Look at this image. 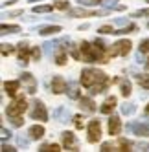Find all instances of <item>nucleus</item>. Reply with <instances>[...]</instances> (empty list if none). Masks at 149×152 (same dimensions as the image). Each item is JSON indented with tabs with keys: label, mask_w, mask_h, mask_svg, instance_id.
<instances>
[{
	"label": "nucleus",
	"mask_w": 149,
	"mask_h": 152,
	"mask_svg": "<svg viewBox=\"0 0 149 152\" xmlns=\"http://www.w3.org/2000/svg\"><path fill=\"white\" fill-rule=\"evenodd\" d=\"M136 81H138V84H140L142 88L149 90V73H138L136 75Z\"/></svg>",
	"instance_id": "393cba45"
},
{
	"label": "nucleus",
	"mask_w": 149,
	"mask_h": 152,
	"mask_svg": "<svg viewBox=\"0 0 149 152\" xmlns=\"http://www.w3.org/2000/svg\"><path fill=\"white\" fill-rule=\"evenodd\" d=\"M87 139L89 143H98V141L101 139V123L100 119H90L89 125H87Z\"/></svg>",
	"instance_id": "423d86ee"
},
{
	"label": "nucleus",
	"mask_w": 149,
	"mask_h": 152,
	"mask_svg": "<svg viewBox=\"0 0 149 152\" xmlns=\"http://www.w3.org/2000/svg\"><path fill=\"white\" fill-rule=\"evenodd\" d=\"M9 123L13 126H17V128H20L24 125V119H22V115H13V117H9Z\"/></svg>",
	"instance_id": "473e14b6"
},
{
	"label": "nucleus",
	"mask_w": 149,
	"mask_h": 152,
	"mask_svg": "<svg viewBox=\"0 0 149 152\" xmlns=\"http://www.w3.org/2000/svg\"><path fill=\"white\" fill-rule=\"evenodd\" d=\"M107 128H109V134L111 136H118L122 132V121L118 115H111L109 117V123H107Z\"/></svg>",
	"instance_id": "ddd939ff"
},
{
	"label": "nucleus",
	"mask_w": 149,
	"mask_h": 152,
	"mask_svg": "<svg viewBox=\"0 0 149 152\" xmlns=\"http://www.w3.org/2000/svg\"><path fill=\"white\" fill-rule=\"evenodd\" d=\"M30 117H31V119H35V121L46 123V121H48V110H46V104L42 103V101H39V99H33V103H31Z\"/></svg>",
	"instance_id": "20e7f679"
},
{
	"label": "nucleus",
	"mask_w": 149,
	"mask_h": 152,
	"mask_svg": "<svg viewBox=\"0 0 149 152\" xmlns=\"http://www.w3.org/2000/svg\"><path fill=\"white\" fill-rule=\"evenodd\" d=\"M101 152H111V150H118V143H112V141H107V143H103L101 145V148H100Z\"/></svg>",
	"instance_id": "2f4dec72"
},
{
	"label": "nucleus",
	"mask_w": 149,
	"mask_h": 152,
	"mask_svg": "<svg viewBox=\"0 0 149 152\" xmlns=\"http://www.w3.org/2000/svg\"><path fill=\"white\" fill-rule=\"evenodd\" d=\"M30 2H44V0H30Z\"/></svg>",
	"instance_id": "8fccbe9b"
},
{
	"label": "nucleus",
	"mask_w": 149,
	"mask_h": 152,
	"mask_svg": "<svg viewBox=\"0 0 149 152\" xmlns=\"http://www.w3.org/2000/svg\"><path fill=\"white\" fill-rule=\"evenodd\" d=\"M17 57H18V62L22 64V66H26L28 59H31V50H30L26 40H20L17 44Z\"/></svg>",
	"instance_id": "1a4fd4ad"
},
{
	"label": "nucleus",
	"mask_w": 149,
	"mask_h": 152,
	"mask_svg": "<svg viewBox=\"0 0 149 152\" xmlns=\"http://www.w3.org/2000/svg\"><path fill=\"white\" fill-rule=\"evenodd\" d=\"M41 57H42V50L39 46H33L31 48V61H41Z\"/></svg>",
	"instance_id": "72a5a7b5"
},
{
	"label": "nucleus",
	"mask_w": 149,
	"mask_h": 152,
	"mask_svg": "<svg viewBox=\"0 0 149 152\" xmlns=\"http://www.w3.org/2000/svg\"><path fill=\"white\" fill-rule=\"evenodd\" d=\"M127 130H131L133 134L140 136V137H145L149 136V121H133L127 125Z\"/></svg>",
	"instance_id": "6e6552de"
},
{
	"label": "nucleus",
	"mask_w": 149,
	"mask_h": 152,
	"mask_svg": "<svg viewBox=\"0 0 149 152\" xmlns=\"http://www.w3.org/2000/svg\"><path fill=\"white\" fill-rule=\"evenodd\" d=\"M145 68H147V70H149V59H147V62H145Z\"/></svg>",
	"instance_id": "3c124183"
},
{
	"label": "nucleus",
	"mask_w": 149,
	"mask_h": 152,
	"mask_svg": "<svg viewBox=\"0 0 149 152\" xmlns=\"http://www.w3.org/2000/svg\"><path fill=\"white\" fill-rule=\"evenodd\" d=\"M114 24H118V26H125V24H129V22H127V18H116V20H114Z\"/></svg>",
	"instance_id": "a18cd8bd"
},
{
	"label": "nucleus",
	"mask_w": 149,
	"mask_h": 152,
	"mask_svg": "<svg viewBox=\"0 0 149 152\" xmlns=\"http://www.w3.org/2000/svg\"><path fill=\"white\" fill-rule=\"evenodd\" d=\"M131 147H133V143H131L129 139H125V137H120V139H118V150L127 152V150H133Z\"/></svg>",
	"instance_id": "cd10ccee"
},
{
	"label": "nucleus",
	"mask_w": 149,
	"mask_h": 152,
	"mask_svg": "<svg viewBox=\"0 0 149 152\" xmlns=\"http://www.w3.org/2000/svg\"><path fill=\"white\" fill-rule=\"evenodd\" d=\"M0 137H2V141H6L7 137H11V130H7V128H0Z\"/></svg>",
	"instance_id": "a19ab883"
},
{
	"label": "nucleus",
	"mask_w": 149,
	"mask_h": 152,
	"mask_svg": "<svg viewBox=\"0 0 149 152\" xmlns=\"http://www.w3.org/2000/svg\"><path fill=\"white\" fill-rule=\"evenodd\" d=\"M30 139H31V137H30ZM30 139H28V137H24V136H18V137H17V141H18V147H28Z\"/></svg>",
	"instance_id": "37998d69"
},
{
	"label": "nucleus",
	"mask_w": 149,
	"mask_h": 152,
	"mask_svg": "<svg viewBox=\"0 0 149 152\" xmlns=\"http://www.w3.org/2000/svg\"><path fill=\"white\" fill-rule=\"evenodd\" d=\"M59 150H61V147L57 143H44L39 148V152H59Z\"/></svg>",
	"instance_id": "bb28decb"
},
{
	"label": "nucleus",
	"mask_w": 149,
	"mask_h": 152,
	"mask_svg": "<svg viewBox=\"0 0 149 152\" xmlns=\"http://www.w3.org/2000/svg\"><path fill=\"white\" fill-rule=\"evenodd\" d=\"M68 48H70V53H72V57L76 59V61H81V59H83V57H81V53H79V50H81L79 46H74V44H72V46H68Z\"/></svg>",
	"instance_id": "e433bc0d"
},
{
	"label": "nucleus",
	"mask_w": 149,
	"mask_h": 152,
	"mask_svg": "<svg viewBox=\"0 0 149 152\" xmlns=\"http://www.w3.org/2000/svg\"><path fill=\"white\" fill-rule=\"evenodd\" d=\"M28 134H30V137L33 139V141H39L41 137H44L46 130H44V126H42V125H33V126L28 128Z\"/></svg>",
	"instance_id": "dca6fc26"
},
{
	"label": "nucleus",
	"mask_w": 149,
	"mask_h": 152,
	"mask_svg": "<svg viewBox=\"0 0 149 152\" xmlns=\"http://www.w3.org/2000/svg\"><path fill=\"white\" fill-rule=\"evenodd\" d=\"M68 88V83L65 77H61V75H54V79H52V92H54L55 95L59 94H65Z\"/></svg>",
	"instance_id": "9d476101"
},
{
	"label": "nucleus",
	"mask_w": 149,
	"mask_h": 152,
	"mask_svg": "<svg viewBox=\"0 0 149 152\" xmlns=\"http://www.w3.org/2000/svg\"><path fill=\"white\" fill-rule=\"evenodd\" d=\"M28 110V103H26V97L22 94H18L13 97V101L9 103V106L6 108V115L7 117H13V115H22Z\"/></svg>",
	"instance_id": "f03ea898"
},
{
	"label": "nucleus",
	"mask_w": 149,
	"mask_h": 152,
	"mask_svg": "<svg viewBox=\"0 0 149 152\" xmlns=\"http://www.w3.org/2000/svg\"><path fill=\"white\" fill-rule=\"evenodd\" d=\"M120 94L123 95V97H129L131 95V92H133V86H131V81L129 79H122L120 77Z\"/></svg>",
	"instance_id": "aec40b11"
},
{
	"label": "nucleus",
	"mask_w": 149,
	"mask_h": 152,
	"mask_svg": "<svg viewBox=\"0 0 149 152\" xmlns=\"http://www.w3.org/2000/svg\"><path fill=\"white\" fill-rule=\"evenodd\" d=\"M134 112H136V104L134 103H125V104H122V114L123 115H131Z\"/></svg>",
	"instance_id": "c85d7f7f"
},
{
	"label": "nucleus",
	"mask_w": 149,
	"mask_h": 152,
	"mask_svg": "<svg viewBox=\"0 0 149 152\" xmlns=\"http://www.w3.org/2000/svg\"><path fill=\"white\" fill-rule=\"evenodd\" d=\"M66 94H68V97L70 99H79V90H77V86L76 84H68V88H66Z\"/></svg>",
	"instance_id": "c756f323"
},
{
	"label": "nucleus",
	"mask_w": 149,
	"mask_h": 152,
	"mask_svg": "<svg viewBox=\"0 0 149 152\" xmlns=\"http://www.w3.org/2000/svg\"><path fill=\"white\" fill-rule=\"evenodd\" d=\"M79 83L85 88H89L90 95H98V94H105L109 90V86L112 84V79H109L107 75L98 68H85L81 72Z\"/></svg>",
	"instance_id": "f257e3e1"
},
{
	"label": "nucleus",
	"mask_w": 149,
	"mask_h": 152,
	"mask_svg": "<svg viewBox=\"0 0 149 152\" xmlns=\"http://www.w3.org/2000/svg\"><path fill=\"white\" fill-rule=\"evenodd\" d=\"M100 6H103L105 9H114V11H123L125 6L118 4V0H100Z\"/></svg>",
	"instance_id": "6ab92c4d"
},
{
	"label": "nucleus",
	"mask_w": 149,
	"mask_h": 152,
	"mask_svg": "<svg viewBox=\"0 0 149 152\" xmlns=\"http://www.w3.org/2000/svg\"><path fill=\"white\" fill-rule=\"evenodd\" d=\"M54 117L57 119V121H61V123H66L68 117H70V110L66 106H59V108L54 110Z\"/></svg>",
	"instance_id": "a211bd4d"
},
{
	"label": "nucleus",
	"mask_w": 149,
	"mask_h": 152,
	"mask_svg": "<svg viewBox=\"0 0 149 152\" xmlns=\"http://www.w3.org/2000/svg\"><path fill=\"white\" fill-rule=\"evenodd\" d=\"M116 103H118V99H116L114 95H109L107 99L103 101V104H101V108H100V112H101V114H112V110L116 108Z\"/></svg>",
	"instance_id": "2eb2a0df"
},
{
	"label": "nucleus",
	"mask_w": 149,
	"mask_h": 152,
	"mask_svg": "<svg viewBox=\"0 0 149 152\" xmlns=\"http://www.w3.org/2000/svg\"><path fill=\"white\" fill-rule=\"evenodd\" d=\"M61 139H63V148L72 150V152L79 150V141H77V137H76V134H74V132L65 130V132L61 134Z\"/></svg>",
	"instance_id": "0eeeda50"
},
{
	"label": "nucleus",
	"mask_w": 149,
	"mask_h": 152,
	"mask_svg": "<svg viewBox=\"0 0 149 152\" xmlns=\"http://www.w3.org/2000/svg\"><path fill=\"white\" fill-rule=\"evenodd\" d=\"M138 51H142L144 55H149V39H144L138 46Z\"/></svg>",
	"instance_id": "f704fd0d"
},
{
	"label": "nucleus",
	"mask_w": 149,
	"mask_h": 152,
	"mask_svg": "<svg viewBox=\"0 0 149 152\" xmlns=\"http://www.w3.org/2000/svg\"><path fill=\"white\" fill-rule=\"evenodd\" d=\"M61 26H42V28H39L37 29V33L41 35V37H50V35H57V33H61Z\"/></svg>",
	"instance_id": "f3484780"
},
{
	"label": "nucleus",
	"mask_w": 149,
	"mask_h": 152,
	"mask_svg": "<svg viewBox=\"0 0 149 152\" xmlns=\"http://www.w3.org/2000/svg\"><path fill=\"white\" fill-rule=\"evenodd\" d=\"M20 15H24V9H17V11H9V18H13V17H20Z\"/></svg>",
	"instance_id": "c03bdc74"
},
{
	"label": "nucleus",
	"mask_w": 149,
	"mask_h": 152,
	"mask_svg": "<svg viewBox=\"0 0 149 152\" xmlns=\"http://www.w3.org/2000/svg\"><path fill=\"white\" fill-rule=\"evenodd\" d=\"M145 2H149V0H145Z\"/></svg>",
	"instance_id": "864d4df0"
},
{
	"label": "nucleus",
	"mask_w": 149,
	"mask_h": 152,
	"mask_svg": "<svg viewBox=\"0 0 149 152\" xmlns=\"http://www.w3.org/2000/svg\"><path fill=\"white\" fill-rule=\"evenodd\" d=\"M131 48H133L131 40L120 39V40H116L114 44L109 48V53H111V57H127L131 53Z\"/></svg>",
	"instance_id": "7ed1b4c3"
},
{
	"label": "nucleus",
	"mask_w": 149,
	"mask_h": 152,
	"mask_svg": "<svg viewBox=\"0 0 149 152\" xmlns=\"http://www.w3.org/2000/svg\"><path fill=\"white\" fill-rule=\"evenodd\" d=\"M55 64H57V66H65V64H66V48H61L57 53H55Z\"/></svg>",
	"instance_id": "5701e85b"
},
{
	"label": "nucleus",
	"mask_w": 149,
	"mask_h": 152,
	"mask_svg": "<svg viewBox=\"0 0 149 152\" xmlns=\"http://www.w3.org/2000/svg\"><path fill=\"white\" fill-rule=\"evenodd\" d=\"M79 108L83 114H94L96 112V103L92 97H79Z\"/></svg>",
	"instance_id": "f8f14e48"
},
{
	"label": "nucleus",
	"mask_w": 149,
	"mask_h": 152,
	"mask_svg": "<svg viewBox=\"0 0 149 152\" xmlns=\"http://www.w3.org/2000/svg\"><path fill=\"white\" fill-rule=\"evenodd\" d=\"M74 125H76V128H83V125H85V117L81 115V114H77V115H74Z\"/></svg>",
	"instance_id": "4c0bfd02"
},
{
	"label": "nucleus",
	"mask_w": 149,
	"mask_h": 152,
	"mask_svg": "<svg viewBox=\"0 0 149 152\" xmlns=\"http://www.w3.org/2000/svg\"><path fill=\"white\" fill-rule=\"evenodd\" d=\"M142 17H149V7L147 9H138L133 13V18H142Z\"/></svg>",
	"instance_id": "58836bf2"
},
{
	"label": "nucleus",
	"mask_w": 149,
	"mask_h": 152,
	"mask_svg": "<svg viewBox=\"0 0 149 152\" xmlns=\"http://www.w3.org/2000/svg\"><path fill=\"white\" fill-rule=\"evenodd\" d=\"M0 51H2L4 57H7V55H11V53H15L17 48H15L13 44H2V46H0Z\"/></svg>",
	"instance_id": "7c9ffc66"
},
{
	"label": "nucleus",
	"mask_w": 149,
	"mask_h": 152,
	"mask_svg": "<svg viewBox=\"0 0 149 152\" xmlns=\"http://www.w3.org/2000/svg\"><path fill=\"white\" fill-rule=\"evenodd\" d=\"M138 148L140 150H149V143H138Z\"/></svg>",
	"instance_id": "de8ad7c7"
},
{
	"label": "nucleus",
	"mask_w": 149,
	"mask_h": 152,
	"mask_svg": "<svg viewBox=\"0 0 149 152\" xmlns=\"http://www.w3.org/2000/svg\"><path fill=\"white\" fill-rule=\"evenodd\" d=\"M15 2H18V0H6V2H2V7H6V6H13Z\"/></svg>",
	"instance_id": "49530a36"
},
{
	"label": "nucleus",
	"mask_w": 149,
	"mask_h": 152,
	"mask_svg": "<svg viewBox=\"0 0 149 152\" xmlns=\"http://www.w3.org/2000/svg\"><path fill=\"white\" fill-rule=\"evenodd\" d=\"M52 9H54V4H39V6L31 7V11H33L35 15H39V13H50Z\"/></svg>",
	"instance_id": "4be33fe9"
},
{
	"label": "nucleus",
	"mask_w": 149,
	"mask_h": 152,
	"mask_svg": "<svg viewBox=\"0 0 149 152\" xmlns=\"http://www.w3.org/2000/svg\"><path fill=\"white\" fill-rule=\"evenodd\" d=\"M134 31H138V26H136V24H127V26L122 28V29H116L114 35H127V33H134Z\"/></svg>",
	"instance_id": "b1692460"
},
{
	"label": "nucleus",
	"mask_w": 149,
	"mask_h": 152,
	"mask_svg": "<svg viewBox=\"0 0 149 152\" xmlns=\"http://www.w3.org/2000/svg\"><path fill=\"white\" fill-rule=\"evenodd\" d=\"M54 9L68 11V9H70V2H68V0H54Z\"/></svg>",
	"instance_id": "a878e982"
},
{
	"label": "nucleus",
	"mask_w": 149,
	"mask_h": 152,
	"mask_svg": "<svg viewBox=\"0 0 149 152\" xmlns=\"http://www.w3.org/2000/svg\"><path fill=\"white\" fill-rule=\"evenodd\" d=\"M20 83L22 81H6L4 83V92L9 95V97H15V95H18V90H20Z\"/></svg>",
	"instance_id": "4468645a"
},
{
	"label": "nucleus",
	"mask_w": 149,
	"mask_h": 152,
	"mask_svg": "<svg viewBox=\"0 0 149 152\" xmlns=\"http://www.w3.org/2000/svg\"><path fill=\"white\" fill-rule=\"evenodd\" d=\"M81 61L85 62H89V64H94V62H98V55H96V48H94V42H87V40H83L81 44Z\"/></svg>",
	"instance_id": "39448f33"
},
{
	"label": "nucleus",
	"mask_w": 149,
	"mask_h": 152,
	"mask_svg": "<svg viewBox=\"0 0 149 152\" xmlns=\"http://www.w3.org/2000/svg\"><path fill=\"white\" fill-rule=\"evenodd\" d=\"M147 28H149V22H147Z\"/></svg>",
	"instance_id": "603ef678"
},
{
	"label": "nucleus",
	"mask_w": 149,
	"mask_h": 152,
	"mask_svg": "<svg viewBox=\"0 0 149 152\" xmlns=\"http://www.w3.org/2000/svg\"><path fill=\"white\" fill-rule=\"evenodd\" d=\"M114 28L112 26H101V28H98V33H101V35H114Z\"/></svg>",
	"instance_id": "c9c22d12"
},
{
	"label": "nucleus",
	"mask_w": 149,
	"mask_h": 152,
	"mask_svg": "<svg viewBox=\"0 0 149 152\" xmlns=\"http://www.w3.org/2000/svg\"><path fill=\"white\" fill-rule=\"evenodd\" d=\"M144 112H145V115H149V103L145 104V110H144Z\"/></svg>",
	"instance_id": "09e8293b"
},
{
	"label": "nucleus",
	"mask_w": 149,
	"mask_h": 152,
	"mask_svg": "<svg viewBox=\"0 0 149 152\" xmlns=\"http://www.w3.org/2000/svg\"><path fill=\"white\" fill-rule=\"evenodd\" d=\"M0 150H2V152H15L17 148H15V147H11V145H7L6 141H2V147H0Z\"/></svg>",
	"instance_id": "79ce46f5"
},
{
	"label": "nucleus",
	"mask_w": 149,
	"mask_h": 152,
	"mask_svg": "<svg viewBox=\"0 0 149 152\" xmlns=\"http://www.w3.org/2000/svg\"><path fill=\"white\" fill-rule=\"evenodd\" d=\"M20 81L26 84V92H28L30 95H33V94L37 92V81H35V77H33L30 72H24L22 75H20Z\"/></svg>",
	"instance_id": "9b49d317"
},
{
	"label": "nucleus",
	"mask_w": 149,
	"mask_h": 152,
	"mask_svg": "<svg viewBox=\"0 0 149 152\" xmlns=\"http://www.w3.org/2000/svg\"><path fill=\"white\" fill-rule=\"evenodd\" d=\"M79 6H85V7H89V6H100V0H77Z\"/></svg>",
	"instance_id": "ea45409f"
},
{
	"label": "nucleus",
	"mask_w": 149,
	"mask_h": 152,
	"mask_svg": "<svg viewBox=\"0 0 149 152\" xmlns=\"http://www.w3.org/2000/svg\"><path fill=\"white\" fill-rule=\"evenodd\" d=\"M0 29H2V35H7V33H20V31H22V28L17 26V24H2V26H0Z\"/></svg>",
	"instance_id": "412c9836"
}]
</instances>
